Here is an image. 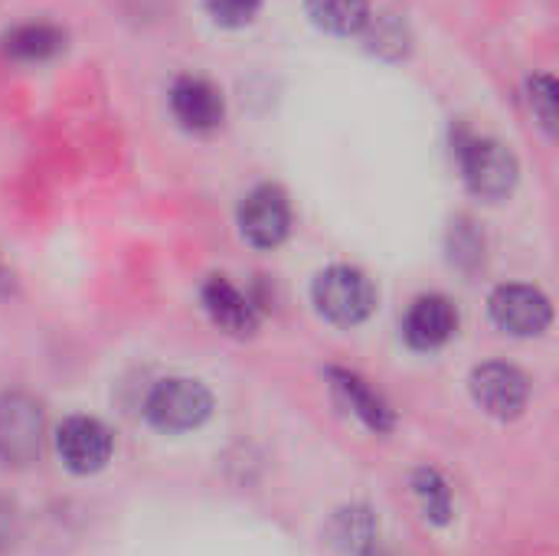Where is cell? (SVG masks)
Here are the masks:
<instances>
[{
    "label": "cell",
    "mask_w": 559,
    "mask_h": 556,
    "mask_svg": "<svg viewBox=\"0 0 559 556\" xmlns=\"http://www.w3.org/2000/svg\"><path fill=\"white\" fill-rule=\"evenodd\" d=\"M459 167L468 190L481 200H504L518 187L521 164L514 151L495 138L465 134L459 141Z\"/></svg>",
    "instance_id": "2"
},
{
    "label": "cell",
    "mask_w": 559,
    "mask_h": 556,
    "mask_svg": "<svg viewBox=\"0 0 559 556\" xmlns=\"http://www.w3.org/2000/svg\"><path fill=\"white\" fill-rule=\"evenodd\" d=\"M413 488H416V498H419L429 521L445 524L452 518V488L436 469H419L413 475Z\"/></svg>",
    "instance_id": "17"
},
{
    "label": "cell",
    "mask_w": 559,
    "mask_h": 556,
    "mask_svg": "<svg viewBox=\"0 0 559 556\" xmlns=\"http://www.w3.org/2000/svg\"><path fill=\"white\" fill-rule=\"evenodd\" d=\"M170 111L183 131L193 134H210L223 125L226 118V102L223 92L203 79V75H180L170 85Z\"/></svg>",
    "instance_id": "9"
},
{
    "label": "cell",
    "mask_w": 559,
    "mask_h": 556,
    "mask_svg": "<svg viewBox=\"0 0 559 556\" xmlns=\"http://www.w3.org/2000/svg\"><path fill=\"white\" fill-rule=\"evenodd\" d=\"M455 331L459 308L445 295H419L403 318V338L413 351H439L455 338Z\"/></svg>",
    "instance_id": "11"
},
{
    "label": "cell",
    "mask_w": 559,
    "mask_h": 556,
    "mask_svg": "<svg viewBox=\"0 0 559 556\" xmlns=\"http://www.w3.org/2000/svg\"><path fill=\"white\" fill-rule=\"evenodd\" d=\"M239 233L255 249H278L292 233V203L282 187L259 184L239 203Z\"/></svg>",
    "instance_id": "5"
},
{
    "label": "cell",
    "mask_w": 559,
    "mask_h": 556,
    "mask_svg": "<svg viewBox=\"0 0 559 556\" xmlns=\"http://www.w3.org/2000/svg\"><path fill=\"white\" fill-rule=\"evenodd\" d=\"M488 311H491V321L514 338H537L554 321L550 298L540 288L524 285V282L498 285L488 298Z\"/></svg>",
    "instance_id": "6"
},
{
    "label": "cell",
    "mask_w": 559,
    "mask_h": 556,
    "mask_svg": "<svg viewBox=\"0 0 559 556\" xmlns=\"http://www.w3.org/2000/svg\"><path fill=\"white\" fill-rule=\"evenodd\" d=\"M308 16L314 26L334 36H357L364 33L370 20V3L367 0H308Z\"/></svg>",
    "instance_id": "14"
},
{
    "label": "cell",
    "mask_w": 559,
    "mask_h": 556,
    "mask_svg": "<svg viewBox=\"0 0 559 556\" xmlns=\"http://www.w3.org/2000/svg\"><path fill=\"white\" fill-rule=\"evenodd\" d=\"M472 397L495 419H514L524 413L531 397V380L514 364H481L472 370Z\"/></svg>",
    "instance_id": "7"
},
{
    "label": "cell",
    "mask_w": 559,
    "mask_h": 556,
    "mask_svg": "<svg viewBox=\"0 0 559 556\" xmlns=\"http://www.w3.org/2000/svg\"><path fill=\"white\" fill-rule=\"evenodd\" d=\"M527 102H531V111L537 115V121L544 125V131H554V125H557V82L550 75H534L527 82Z\"/></svg>",
    "instance_id": "18"
},
{
    "label": "cell",
    "mask_w": 559,
    "mask_h": 556,
    "mask_svg": "<svg viewBox=\"0 0 559 556\" xmlns=\"http://www.w3.org/2000/svg\"><path fill=\"white\" fill-rule=\"evenodd\" d=\"M311 301L337 328H357L377 311V285L357 265H328L314 275Z\"/></svg>",
    "instance_id": "1"
},
{
    "label": "cell",
    "mask_w": 559,
    "mask_h": 556,
    "mask_svg": "<svg viewBox=\"0 0 559 556\" xmlns=\"http://www.w3.org/2000/svg\"><path fill=\"white\" fill-rule=\"evenodd\" d=\"M377 521L367 508H344L331 524L334 544L350 556H367L377 547Z\"/></svg>",
    "instance_id": "15"
},
{
    "label": "cell",
    "mask_w": 559,
    "mask_h": 556,
    "mask_svg": "<svg viewBox=\"0 0 559 556\" xmlns=\"http://www.w3.org/2000/svg\"><path fill=\"white\" fill-rule=\"evenodd\" d=\"M111 449H115V439L108 426L92 416H69L56 429V452L62 465L75 475L102 472L111 459Z\"/></svg>",
    "instance_id": "8"
},
{
    "label": "cell",
    "mask_w": 559,
    "mask_h": 556,
    "mask_svg": "<svg viewBox=\"0 0 559 556\" xmlns=\"http://www.w3.org/2000/svg\"><path fill=\"white\" fill-rule=\"evenodd\" d=\"M259 7H262V0H206L210 16L219 26H229V29H239V26L252 23Z\"/></svg>",
    "instance_id": "20"
},
{
    "label": "cell",
    "mask_w": 559,
    "mask_h": 556,
    "mask_svg": "<svg viewBox=\"0 0 559 556\" xmlns=\"http://www.w3.org/2000/svg\"><path fill=\"white\" fill-rule=\"evenodd\" d=\"M452 259L465 269H472L485 259V239L468 220L452 223Z\"/></svg>",
    "instance_id": "19"
},
{
    "label": "cell",
    "mask_w": 559,
    "mask_h": 556,
    "mask_svg": "<svg viewBox=\"0 0 559 556\" xmlns=\"http://www.w3.org/2000/svg\"><path fill=\"white\" fill-rule=\"evenodd\" d=\"M213 413V393L190 377H167L154 383L144 400V416L160 433H190L200 429Z\"/></svg>",
    "instance_id": "3"
},
{
    "label": "cell",
    "mask_w": 559,
    "mask_h": 556,
    "mask_svg": "<svg viewBox=\"0 0 559 556\" xmlns=\"http://www.w3.org/2000/svg\"><path fill=\"white\" fill-rule=\"evenodd\" d=\"M328 377H331V390H334L337 403H341L347 413H354L370 433L386 436V433L396 429V413H393V406L386 403V397H383L377 387H370V380H364L360 374L344 370V367H331Z\"/></svg>",
    "instance_id": "12"
},
{
    "label": "cell",
    "mask_w": 559,
    "mask_h": 556,
    "mask_svg": "<svg viewBox=\"0 0 559 556\" xmlns=\"http://www.w3.org/2000/svg\"><path fill=\"white\" fill-rule=\"evenodd\" d=\"M20 544V518L10 501L0 498V556H10Z\"/></svg>",
    "instance_id": "21"
},
{
    "label": "cell",
    "mask_w": 559,
    "mask_h": 556,
    "mask_svg": "<svg viewBox=\"0 0 559 556\" xmlns=\"http://www.w3.org/2000/svg\"><path fill=\"white\" fill-rule=\"evenodd\" d=\"M46 436L43 406L29 393L0 397V462L10 469H26L39 459Z\"/></svg>",
    "instance_id": "4"
},
{
    "label": "cell",
    "mask_w": 559,
    "mask_h": 556,
    "mask_svg": "<svg viewBox=\"0 0 559 556\" xmlns=\"http://www.w3.org/2000/svg\"><path fill=\"white\" fill-rule=\"evenodd\" d=\"M367 49L383 59H400L409 49V29L406 20L396 13H370L367 20Z\"/></svg>",
    "instance_id": "16"
},
{
    "label": "cell",
    "mask_w": 559,
    "mask_h": 556,
    "mask_svg": "<svg viewBox=\"0 0 559 556\" xmlns=\"http://www.w3.org/2000/svg\"><path fill=\"white\" fill-rule=\"evenodd\" d=\"M200 301L219 331L233 338H252L259 331L262 318H259L255 301L242 288H236L226 275H210L200 288Z\"/></svg>",
    "instance_id": "10"
},
{
    "label": "cell",
    "mask_w": 559,
    "mask_h": 556,
    "mask_svg": "<svg viewBox=\"0 0 559 556\" xmlns=\"http://www.w3.org/2000/svg\"><path fill=\"white\" fill-rule=\"evenodd\" d=\"M66 49V29L49 20L16 23L0 36V52L13 62H46Z\"/></svg>",
    "instance_id": "13"
}]
</instances>
